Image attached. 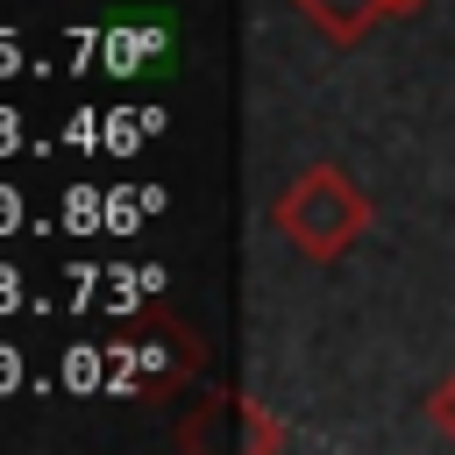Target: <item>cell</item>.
I'll use <instances>...</instances> for the list:
<instances>
[{
    "instance_id": "1",
    "label": "cell",
    "mask_w": 455,
    "mask_h": 455,
    "mask_svg": "<svg viewBox=\"0 0 455 455\" xmlns=\"http://www.w3.org/2000/svg\"><path fill=\"white\" fill-rule=\"evenodd\" d=\"M270 228H277L306 263H341V256L370 235V192H363L341 164H306V171L284 178V192L270 199Z\"/></svg>"
},
{
    "instance_id": "2",
    "label": "cell",
    "mask_w": 455,
    "mask_h": 455,
    "mask_svg": "<svg viewBox=\"0 0 455 455\" xmlns=\"http://www.w3.org/2000/svg\"><path fill=\"white\" fill-rule=\"evenodd\" d=\"M291 7H299L327 43H341V50H355V43L384 21V14H377V0H291Z\"/></svg>"
},
{
    "instance_id": "3",
    "label": "cell",
    "mask_w": 455,
    "mask_h": 455,
    "mask_svg": "<svg viewBox=\"0 0 455 455\" xmlns=\"http://www.w3.org/2000/svg\"><path fill=\"white\" fill-rule=\"evenodd\" d=\"M427 419H434V434H448V441H455V370L434 384V398H427Z\"/></svg>"
},
{
    "instance_id": "4",
    "label": "cell",
    "mask_w": 455,
    "mask_h": 455,
    "mask_svg": "<svg viewBox=\"0 0 455 455\" xmlns=\"http://www.w3.org/2000/svg\"><path fill=\"white\" fill-rule=\"evenodd\" d=\"M419 7H427V0H377V14H384V21H405V14H419Z\"/></svg>"
}]
</instances>
